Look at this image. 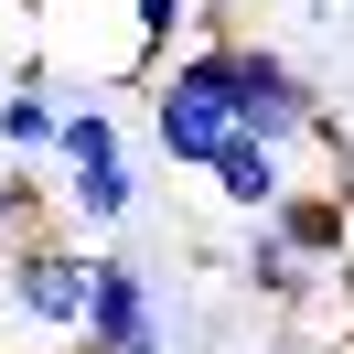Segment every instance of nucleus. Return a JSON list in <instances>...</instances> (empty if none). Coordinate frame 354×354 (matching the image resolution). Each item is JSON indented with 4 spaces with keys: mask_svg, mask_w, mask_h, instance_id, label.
Masks as SVG:
<instances>
[{
    "mask_svg": "<svg viewBox=\"0 0 354 354\" xmlns=\"http://www.w3.org/2000/svg\"><path fill=\"white\" fill-rule=\"evenodd\" d=\"M225 108H236V140H258V151H290V140L322 118V86H311L290 54H268V44H225Z\"/></svg>",
    "mask_w": 354,
    "mask_h": 354,
    "instance_id": "obj_1",
    "label": "nucleus"
},
{
    "mask_svg": "<svg viewBox=\"0 0 354 354\" xmlns=\"http://www.w3.org/2000/svg\"><path fill=\"white\" fill-rule=\"evenodd\" d=\"M0 290H11V311H22L32 333H65V344H75V311H86V247L54 236V225H32V236L0 247Z\"/></svg>",
    "mask_w": 354,
    "mask_h": 354,
    "instance_id": "obj_2",
    "label": "nucleus"
},
{
    "mask_svg": "<svg viewBox=\"0 0 354 354\" xmlns=\"http://www.w3.org/2000/svg\"><path fill=\"white\" fill-rule=\"evenodd\" d=\"M151 333H161V301H151V279H140V258H86V311H75V344L129 354V344H151Z\"/></svg>",
    "mask_w": 354,
    "mask_h": 354,
    "instance_id": "obj_3",
    "label": "nucleus"
},
{
    "mask_svg": "<svg viewBox=\"0 0 354 354\" xmlns=\"http://www.w3.org/2000/svg\"><path fill=\"white\" fill-rule=\"evenodd\" d=\"M268 225H279V247H290L301 268L354 258V194H344V183H290V194L268 204Z\"/></svg>",
    "mask_w": 354,
    "mask_h": 354,
    "instance_id": "obj_4",
    "label": "nucleus"
},
{
    "mask_svg": "<svg viewBox=\"0 0 354 354\" xmlns=\"http://www.w3.org/2000/svg\"><path fill=\"white\" fill-rule=\"evenodd\" d=\"M151 140H161V161H215L225 140H236V108L225 97H151Z\"/></svg>",
    "mask_w": 354,
    "mask_h": 354,
    "instance_id": "obj_5",
    "label": "nucleus"
},
{
    "mask_svg": "<svg viewBox=\"0 0 354 354\" xmlns=\"http://www.w3.org/2000/svg\"><path fill=\"white\" fill-rule=\"evenodd\" d=\"M54 118H65V97H54V75H11L0 86V161H44L54 151Z\"/></svg>",
    "mask_w": 354,
    "mask_h": 354,
    "instance_id": "obj_6",
    "label": "nucleus"
},
{
    "mask_svg": "<svg viewBox=\"0 0 354 354\" xmlns=\"http://www.w3.org/2000/svg\"><path fill=\"white\" fill-rule=\"evenodd\" d=\"M204 172H215V194L236 204V215H268V204L290 194V151H258V140H225Z\"/></svg>",
    "mask_w": 354,
    "mask_h": 354,
    "instance_id": "obj_7",
    "label": "nucleus"
},
{
    "mask_svg": "<svg viewBox=\"0 0 354 354\" xmlns=\"http://www.w3.org/2000/svg\"><path fill=\"white\" fill-rule=\"evenodd\" d=\"M236 268H247V290H258V301H290V290L311 279V268L279 247V225H268V215H247V247H236Z\"/></svg>",
    "mask_w": 354,
    "mask_h": 354,
    "instance_id": "obj_8",
    "label": "nucleus"
},
{
    "mask_svg": "<svg viewBox=\"0 0 354 354\" xmlns=\"http://www.w3.org/2000/svg\"><path fill=\"white\" fill-rule=\"evenodd\" d=\"M194 22V0H129V65H161Z\"/></svg>",
    "mask_w": 354,
    "mask_h": 354,
    "instance_id": "obj_9",
    "label": "nucleus"
},
{
    "mask_svg": "<svg viewBox=\"0 0 354 354\" xmlns=\"http://www.w3.org/2000/svg\"><path fill=\"white\" fill-rule=\"evenodd\" d=\"M32 225H54V215H44V194H32V161H0V247L32 236Z\"/></svg>",
    "mask_w": 354,
    "mask_h": 354,
    "instance_id": "obj_10",
    "label": "nucleus"
},
{
    "mask_svg": "<svg viewBox=\"0 0 354 354\" xmlns=\"http://www.w3.org/2000/svg\"><path fill=\"white\" fill-rule=\"evenodd\" d=\"M129 354H161V333H151V344H129Z\"/></svg>",
    "mask_w": 354,
    "mask_h": 354,
    "instance_id": "obj_11",
    "label": "nucleus"
},
{
    "mask_svg": "<svg viewBox=\"0 0 354 354\" xmlns=\"http://www.w3.org/2000/svg\"><path fill=\"white\" fill-rule=\"evenodd\" d=\"M75 354H108V344H75Z\"/></svg>",
    "mask_w": 354,
    "mask_h": 354,
    "instance_id": "obj_12",
    "label": "nucleus"
}]
</instances>
